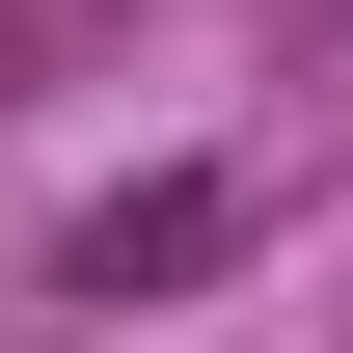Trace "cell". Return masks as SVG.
Listing matches in <instances>:
<instances>
[]
</instances>
